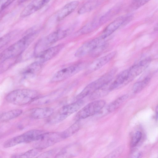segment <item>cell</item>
<instances>
[{
	"instance_id": "obj_25",
	"label": "cell",
	"mask_w": 158,
	"mask_h": 158,
	"mask_svg": "<svg viewBox=\"0 0 158 158\" xmlns=\"http://www.w3.org/2000/svg\"><path fill=\"white\" fill-rule=\"evenodd\" d=\"M79 148L78 145H72L64 148L56 155L57 156H74L78 152Z\"/></svg>"
},
{
	"instance_id": "obj_5",
	"label": "cell",
	"mask_w": 158,
	"mask_h": 158,
	"mask_svg": "<svg viewBox=\"0 0 158 158\" xmlns=\"http://www.w3.org/2000/svg\"><path fill=\"white\" fill-rule=\"evenodd\" d=\"M46 132L40 130H33L27 131L18 136L6 140L3 143L5 148H8L23 143H29L37 140Z\"/></svg>"
},
{
	"instance_id": "obj_26",
	"label": "cell",
	"mask_w": 158,
	"mask_h": 158,
	"mask_svg": "<svg viewBox=\"0 0 158 158\" xmlns=\"http://www.w3.org/2000/svg\"><path fill=\"white\" fill-rule=\"evenodd\" d=\"M150 81V77H147L142 80L135 82L132 87L133 92L135 93L140 92L148 85Z\"/></svg>"
},
{
	"instance_id": "obj_9",
	"label": "cell",
	"mask_w": 158,
	"mask_h": 158,
	"mask_svg": "<svg viewBox=\"0 0 158 158\" xmlns=\"http://www.w3.org/2000/svg\"><path fill=\"white\" fill-rule=\"evenodd\" d=\"M131 15L122 16L118 17L105 28L100 37L104 40L110 36L121 26L126 25L133 19Z\"/></svg>"
},
{
	"instance_id": "obj_11",
	"label": "cell",
	"mask_w": 158,
	"mask_h": 158,
	"mask_svg": "<svg viewBox=\"0 0 158 158\" xmlns=\"http://www.w3.org/2000/svg\"><path fill=\"white\" fill-rule=\"evenodd\" d=\"M104 40L100 36L86 42L77 49L75 52V56L80 58L90 53Z\"/></svg>"
},
{
	"instance_id": "obj_19",
	"label": "cell",
	"mask_w": 158,
	"mask_h": 158,
	"mask_svg": "<svg viewBox=\"0 0 158 158\" xmlns=\"http://www.w3.org/2000/svg\"><path fill=\"white\" fill-rule=\"evenodd\" d=\"M101 26L99 21V19H94L87 23L77 33V35H84L90 33Z\"/></svg>"
},
{
	"instance_id": "obj_2",
	"label": "cell",
	"mask_w": 158,
	"mask_h": 158,
	"mask_svg": "<svg viewBox=\"0 0 158 158\" xmlns=\"http://www.w3.org/2000/svg\"><path fill=\"white\" fill-rule=\"evenodd\" d=\"M40 94L36 90L26 89L13 90L6 96V101L10 103L18 105H24L39 97Z\"/></svg>"
},
{
	"instance_id": "obj_21",
	"label": "cell",
	"mask_w": 158,
	"mask_h": 158,
	"mask_svg": "<svg viewBox=\"0 0 158 158\" xmlns=\"http://www.w3.org/2000/svg\"><path fill=\"white\" fill-rule=\"evenodd\" d=\"M80 120H76L72 125L61 132L64 139L72 136L78 131L81 125Z\"/></svg>"
},
{
	"instance_id": "obj_28",
	"label": "cell",
	"mask_w": 158,
	"mask_h": 158,
	"mask_svg": "<svg viewBox=\"0 0 158 158\" xmlns=\"http://www.w3.org/2000/svg\"><path fill=\"white\" fill-rule=\"evenodd\" d=\"M16 31L10 32L2 37L0 39V48H1L9 42L17 35Z\"/></svg>"
},
{
	"instance_id": "obj_17",
	"label": "cell",
	"mask_w": 158,
	"mask_h": 158,
	"mask_svg": "<svg viewBox=\"0 0 158 158\" xmlns=\"http://www.w3.org/2000/svg\"><path fill=\"white\" fill-rule=\"evenodd\" d=\"M121 7V4H117L110 9L99 19L101 26L108 22L118 14Z\"/></svg>"
},
{
	"instance_id": "obj_10",
	"label": "cell",
	"mask_w": 158,
	"mask_h": 158,
	"mask_svg": "<svg viewBox=\"0 0 158 158\" xmlns=\"http://www.w3.org/2000/svg\"><path fill=\"white\" fill-rule=\"evenodd\" d=\"M82 63H78L63 68L57 72L52 77L51 81L56 82L64 80L79 72L83 67Z\"/></svg>"
},
{
	"instance_id": "obj_33",
	"label": "cell",
	"mask_w": 158,
	"mask_h": 158,
	"mask_svg": "<svg viewBox=\"0 0 158 158\" xmlns=\"http://www.w3.org/2000/svg\"><path fill=\"white\" fill-rule=\"evenodd\" d=\"M15 0H0V12H1L5 9L11 4Z\"/></svg>"
},
{
	"instance_id": "obj_34",
	"label": "cell",
	"mask_w": 158,
	"mask_h": 158,
	"mask_svg": "<svg viewBox=\"0 0 158 158\" xmlns=\"http://www.w3.org/2000/svg\"><path fill=\"white\" fill-rule=\"evenodd\" d=\"M28 0H18V3L19 4H21L23 3Z\"/></svg>"
},
{
	"instance_id": "obj_32",
	"label": "cell",
	"mask_w": 158,
	"mask_h": 158,
	"mask_svg": "<svg viewBox=\"0 0 158 158\" xmlns=\"http://www.w3.org/2000/svg\"><path fill=\"white\" fill-rule=\"evenodd\" d=\"M123 150L122 146H119L107 155L105 157L114 158L118 157L122 153Z\"/></svg>"
},
{
	"instance_id": "obj_18",
	"label": "cell",
	"mask_w": 158,
	"mask_h": 158,
	"mask_svg": "<svg viewBox=\"0 0 158 158\" xmlns=\"http://www.w3.org/2000/svg\"><path fill=\"white\" fill-rule=\"evenodd\" d=\"M43 64L39 60L33 63L23 71V76L24 78H28L35 75L40 70Z\"/></svg>"
},
{
	"instance_id": "obj_27",
	"label": "cell",
	"mask_w": 158,
	"mask_h": 158,
	"mask_svg": "<svg viewBox=\"0 0 158 158\" xmlns=\"http://www.w3.org/2000/svg\"><path fill=\"white\" fill-rule=\"evenodd\" d=\"M108 44L105 41H103L98 45L90 53L91 56L96 57L100 55L107 48Z\"/></svg>"
},
{
	"instance_id": "obj_6",
	"label": "cell",
	"mask_w": 158,
	"mask_h": 158,
	"mask_svg": "<svg viewBox=\"0 0 158 158\" xmlns=\"http://www.w3.org/2000/svg\"><path fill=\"white\" fill-rule=\"evenodd\" d=\"M84 103V101L82 99L78 100L74 102L63 106L49 122L51 123H55L62 121L70 115L78 111L83 106Z\"/></svg>"
},
{
	"instance_id": "obj_20",
	"label": "cell",
	"mask_w": 158,
	"mask_h": 158,
	"mask_svg": "<svg viewBox=\"0 0 158 158\" xmlns=\"http://www.w3.org/2000/svg\"><path fill=\"white\" fill-rule=\"evenodd\" d=\"M102 0H91L85 3L79 9L77 12L79 15L84 14L93 10L99 5Z\"/></svg>"
},
{
	"instance_id": "obj_30",
	"label": "cell",
	"mask_w": 158,
	"mask_h": 158,
	"mask_svg": "<svg viewBox=\"0 0 158 158\" xmlns=\"http://www.w3.org/2000/svg\"><path fill=\"white\" fill-rule=\"evenodd\" d=\"M142 136V133L140 131H137L133 135L131 141L130 145L131 148L135 147L141 140Z\"/></svg>"
},
{
	"instance_id": "obj_15",
	"label": "cell",
	"mask_w": 158,
	"mask_h": 158,
	"mask_svg": "<svg viewBox=\"0 0 158 158\" xmlns=\"http://www.w3.org/2000/svg\"><path fill=\"white\" fill-rule=\"evenodd\" d=\"M64 47V44H60L55 46L50 47L47 49L38 57L39 61L43 63L48 61L56 56Z\"/></svg>"
},
{
	"instance_id": "obj_14",
	"label": "cell",
	"mask_w": 158,
	"mask_h": 158,
	"mask_svg": "<svg viewBox=\"0 0 158 158\" xmlns=\"http://www.w3.org/2000/svg\"><path fill=\"white\" fill-rule=\"evenodd\" d=\"M79 4L78 1L74 0L65 5L56 14V21H60L64 19L75 10Z\"/></svg>"
},
{
	"instance_id": "obj_4",
	"label": "cell",
	"mask_w": 158,
	"mask_h": 158,
	"mask_svg": "<svg viewBox=\"0 0 158 158\" xmlns=\"http://www.w3.org/2000/svg\"><path fill=\"white\" fill-rule=\"evenodd\" d=\"M117 71V69H112L97 80L89 84L76 96V99H82L86 96L91 95L98 89L110 81Z\"/></svg>"
},
{
	"instance_id": "obj_23",
	"label": "cell",
	"mask_w": 158,
	"mask_h": 158,
	"mask_svg": "<svg viewBox=\"0 0 158 158\" xmlns=\"http://www.w3.org/2000/svg\"><path fill=\"white\" fill-rule=\"evenodd\" d=\"M23 113V110L20 109L13 110L2 113L0 116V121L4 122L9 121L15 118Z\"/></svg>"
},
{
	"instance_id": "obj_3",
	"label": "cell",
	"mask_w": 158,
	"mask_h": 158,
	"mask_svg": "<svg viewBox=\"0 0 158 158\" xmlns=\"http://www.w3.org/2000/svg\"><path fill=\"white\" fill-rule=\"evenodd\" d=\"M69 31V29H59L40 39L35 47L34 52L35 56L38 57L52 44L66 37Z\"/></svg>"
},
{
	"instance_id": "obj_13",
	"label": "cell",
	"mask_w": 158,
	"mask_h": 158,
	"mask_svg": "<svg viewBox=\"0 0 158 158\" xmlns=\"http://www.w3.org/2000/svg\"><path fill=\"white\" fill-rule=\"evenodd\" d=\"M50 0H33L22 11L20 16H28L41 9L46 5Z\"/></svg>"
},
{
	"instance_id": "obj_36",
	"label": "cell",
	"mask_w": 158,
	"mask_h": 158,
	"mask_svg": "<svg viewBox=\"0 0 158 158\" xmlns=\"http://www.w3.org/2000/svg\"><path fill=\"white\" fill-rule=\"evenodd\" d=\"M156 118L158 117V104L156 109Z\"/></svg>"
},
{
	"instance_id": "obj_35",
	"label": "cell",
	"mask_w": 158,
	"mask_h": 158,
	"mask_svg": "<svg viewBox=\"0 0 158 158\" xmlns=\"http://www.w3.org/2000/svg\"><path fill=\"white\" fill-rule=\"evenodd\" d=\"M154 30L155 31H158V23L155 25L154 28Z\"/></svg>"
},
{
	"instance_id": "obj_16",
	"label": "cell",
	"mask_w": 158,
	"mask_h": 158,
	"mask_svg": "<svg viewBox=\"0 0 158 158\" xmlns=\"http://www.w3.org/2000/svg\"><path fill=\"white\" fill-rule=\"evenodd\" d=\"M53 113V109L50 107L38 108L32 110L30 116L34 119H43L51 116Z\"/></svg>"
},
{
	"instance_id": "obj_12",
	"label": "cell",
	"mask_w": 158,
	"mask_h": 158,
	"mask_svg": "<svg viewBox=\"0 0 158 158\" xmlns=\"http://www.w3.org/2000/svg\"><path fill=\"white\" fill-rule=\"evenodd\" d=\"M116 54L117 52L114 51L96 59L88 66L86 73H90L99 69L114 59Z\"/></svg>"
},
{
	"instance_id": "obj_31",
	"label": "cell",
	"mask_w": 158,
	"mask_h": 158,
	"mask_svg": "<svg viewBox=\"0 0 158 158\" xmlns=\"http://www.w3.org/2000/svg\"><path fill=\"white\" fill-rule=\"evenodd\" d=\"M150 0H132L131 7L134 9H136L143 6Z\"/></svg>"
},
{
	"instance_id": "obj_8",
	"label": "cell",
	"mask_w": 158,
	"mask_h": 158,
	"mask_svg": "<svg viewBox=\"0 0 158 158\" xmlns=\"http://www.w3.org/2000/svg\"><path fill=\"white\" fill-rule=\"evenodd\" d=\"M63 139L61 132H46L34 141V147L42 150L52 146Z\"/></svg>"
},
{
	"instance_id": "obj_1",
	"label": "cell",
	"mask_w": 158,
	"mask_h": 158,
	"mask_svg": "<svg viewBox=\"0 0 158 158\" xmlns=\"http://www.w3.org/2000/svg\"><path fill=\"white\" fill-rule=\"evenodd\" d=\"M39 30H31L21 39L4 50L0 54V63L8 59L18 57L37 36Z\"/></svg>"
},
{
	"instance_id": "obj_22",
	"label": "cell",
	"mask_w": 158,
	"mask_h": 158,
	"mask_svg": "<svg viewBox=\"0 0 158 158\" xmlns=\"http://www.w3.org/2000/svg\"><path fill=\"white\" fill-rule=\"evenodd\" d=\"M128 97V95L124 94L112 102L107 107V111L112 112L116 110L127 99Z\"/></svg>"
},
{
	"instance_id": "obj_7",
	"label": "cell",
	"mask_w": 158,
	"mask_h": 158,
	"mask_svg": "<svg viewBox=\"0 0 158 158\" xmlns=\"http://www.w3.org/2000/svg\"><path fill=\"white\" fill-rule=\"evenodd\" d=\"M106 104L104 100L100 99L92 101L84 107L76 114L75 119L81 120L92 116L100 112Z\"/></svg>"
},
{
	"instance_id": "obj_29",
	"label": "cell",
	"mask_w": 158,
	"mask_h": 158,
	"mask_svg": "<svg viewBox=\"0 0 158 158\" xmlns=\"http://www.w3.org/2000/svg\"><path fill=\"white\" fill-rule=\"evenodd\" d=\"M42 150L35 148L21 155L15 156V157L31 158L37 155Z\"/></svg>"
},
{
	"instance_id": "obj_24",
	"label": "cell",
	"mask_w": 158,
	"mask_h": 158,
	"mask_svg": "<svg viewBox=\"0 0 158 158\" xmlns=\"http://www.w3.org/2000/svg\"><path fill=\"white\" fill-rule=\"evenodd\" d=\"M59 96L57 93H54L46 96L39 97L33 101V103L36 105H43L52 102L56 99Z\"/></svg>"
}]
</instances>
